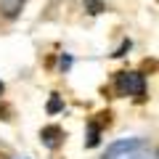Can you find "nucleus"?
<instances>
[{
	"label": "nucleus",
	"instance_id": "7ed1b4c3",
	"mask_svg": "<svg viewBox=\"0 0 159 159\" xmlns=\"http://www.w3.org/2000/svg\"><path fill=\"white\" fill-rule=\"evenodd\" d=\"M85 11L90 13V16H98V13L106 11V6H103L101 0H85Z\"/></svg>",
	"mask_w": 159,
	"mask_h": 159
},
{
	"label": "nucleus",
	"instance_id": "20e7f679",
	"mask_svg": "<svg viewBox=\"0 0 159 159\" xmlns=\"http://www.w3.org/2000/svg\"><path fill=\"white\" fill-rule=\"evenodd\" d=\"M96 122H90V125L93 127H96V130H98V127H106L109 125V122H111V111H101V114H96Z\"/></svg>",
	"mask_w": 159,
	"mask_h": 159
},
{
	"label": "nucleus",
	"instance_id": "423d86ee",
	"mask_svg": "<svg viewBox=\"0 0 159 159\" xmlns=\"http://www.w3.org/2000/svg\"><path fill=\"white\" fill-rule=\"evenodd\" d=\"M127 48H130V43H122V48H119V51L114 53V56H117V58H119V56H125V51H127Z\"/></svg>",
	"mask_w": 159,
	"mask_h": 159
},
{
	"label": "nucleus",
	"instance_id": "0eeeda50",
	"mask_svg": "<svg viewBox=\"0 0 159 159\" xmlns=\"http://www.w3.org/2000/svg\"><path fill=\"white\" fill-rule=\"evenodd\" d=\"M3 93H6V85H3V82H0V96H3Z\"/></svg>",
	"mask_w": 159,
	"mask_h": 159
},
{
	"label": "nucleus",
	"instance_id": "f257e3e1",
	"mask_svg": "<svg viewBox=\"0 0 159 159\" xmlns=\"http://www.w3.org/2000/svg\"><path fill=\"white\" fill-rule=\"evenodd\" d=\"M117 90L122 96H135L141 101L146 96V82H143V74L138 72H119L117 74Z\"/></svg>",
	"mask_w": 159,
	"mask_h": 159
},
{
	"label": "nucleus",
	"instance_id": "6e6552de",
	"mask_svg": "<svg viewBox=\"0 0 159 159\" xmlns=\"http://www.w3.org/2000/svg\"><path fill=\"white\" fill-rule=\"evenodd\" d=\"M0 159H6V157H0Z\"/></svg>",
	"mask_w": 159,
	"mask_h": 159
},
{
	"label": "nucleus",
	"instance_id": "39448f33",
	"mask_svg": "<svg viewBox=\"0 0 159 159\" xmlns=\"http://www.w3.org/2000/svg\"><path fill=\"white\" fill-rule=\"evenodd\" d=\"M61 106H64V103H61V98H58V96H53L51 101H48V111H51V114L61 111Z\"/></svg>",
	"mask_w": 159,
	"mask_h": 159
},
{
	"label": "nucleus",
	"instance_id": "f03ea898",
	"mask_svg": "<svg viewBox=\"0 0 159 159\" xmlns=\"http://www.w3.org/2000/svg\"><path fill=\"white\" fill-rule=\"evenodd\" d=\"M40 138H43V143H45L48 148H56L58 143H61V138H64V130L58 125H48V127H43Z\"/></svg>",
	"mask_w": 159,
	"mask_h": 159
}]
</instances>
